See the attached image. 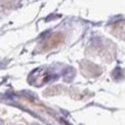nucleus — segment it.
Instances as JSON below:
<instances>
[{"instance_id": "obj_1", "label": "nucleus", "mask_w": 125, "mask_h": 125, "mask_svg": "<svg viewBox=\"0 0 125 125\" xmlns=\"http://www.w3.org/2000/svg\"><path fill=\"white\" fill-rule=\"evenodd\" d=\"M0 125H3V122H2V120H0Z\"/></svg>"}]
</instances>
